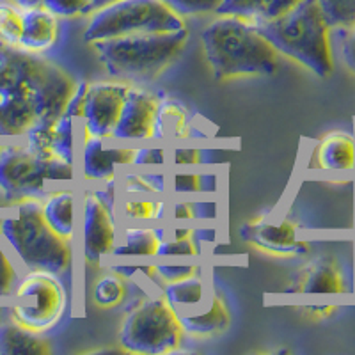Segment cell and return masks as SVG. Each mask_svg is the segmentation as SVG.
<instances>
[{"label": "cell", "mask_w": 355, "mask_h": 355, "mask_svg": "<svg viewBox=\"0 0 355 355\" xmlns=\"http://www.w3.org/2000/svg\"><path fill=\"white\" fill-rule=\"evenodd\" d=\"M75 85L46 57L0 41V137L25 135L59 119Z\"/></svg>", "instance_id": "1"}, {"label": "cell", "mask_w": 355, "mask_h": 355, "mask_svg": "<svg viewBox=\"0 0 355 355\" xmlns=\"http://www.w3.org/2000/svg\"><path fill=\"white\" fill-rule=\"evenodd\" d=\"M201 43L217 80L263 77L277 71L279 53L249 18L218 15L201 33Z\"/></svg>", "instance_id": "2"}, {"label": "cell", "mask_w": 355, "mask_h": 355, "mask_svg": "<svg viewBox=\"0 0 355 355\" xmlns=\"http://www.w3.org/2000/svg\"><path fill=\"white\" fill-rule=\"evenodd\" d=\"M258 31L281 55H286L318 77L334 69L331 50V25L318 0H302L283 17L254 20Z\"/></svg>", "instance_id": "3"}, {"label": "cell", "mask_w": 355, "mask_h": 355, "mask_svg": "<svg viewBox=\"0 0 355 355\" xmlns=\"http://www.w3.org/2000/svg\"><path fill=\"white\" fill-rule=\"evenodd\" d=\"M189 31L139 33L94 41L98 61L114 80L146 82L166 71L185 50Z\"/></svg>", "instance_id": "4"}, {"label": "cell", "mask_w": 355, "mask_h": 355, "mask_svg": "<svg viewBox=\"0 0 355 355\" xmlns=\"http://www.w3.org/2000/svg\"><path fill=\"white\" fill-rule=\"evenodd\" d=\"M17 206V217L0 220L2 239L28 270L62 274L71 261L68 240L59 236L44 220L37 199H27Z\"/></svg>", "instance_id": "5"}, {"label": "cell", "mask_w": 355, "mask_h": 355, "mask_svg": "<svg viewBox=\"0 0 355 355\" xmlns=\"http://www.w3.org/2000/svg\"><path fill=\"white\" fill-rule=\"evenodd\" d=\"M185 28L180 15L162 0H114L91 12L85 43L139 33H173Z\"/></svg>", "instance_id": "6"}, {"label": "cell", "mask_w": 355, "mask_h": 355, "mask_svg": "<svg viewBox=\"0 0 355 355\" xmlns=\"http://www.w3.org/2000/svg\"><path fill=\"white\" fill-rule=\"evenodd\" d=\"M71 164L46 160L28 148H0V202L18 205L44 196V183L52 180H71Z\"/></svg>", "instance_id": "7"}, {"label": "cell", "mask_w": 355, "mask_h": 355, "mask_svg": "<svg viewBox=\"0 0 355 355\" xmlns=\"http://www.w3.org/2000/svg\"><path fill=\"white\" fill-rule=\"evenodd\" d=\"M182 334V323L169 304L164 299H151L126 315L119 343L132 354H167L180 347Z\"/></svg>", "instance_id": "8"}, {"label": "cell", "mask_w": 355, "mask_h": 355, "mask_svg": "<svg viewBox=\"0 0 355 355\" xmlns=\"http://www.w3.org/2000/svg\"><path fill=\"white\" fill-rule=\"evenodd\" d=\"M17 304L9 309L11 320L34 332L52 329L64 313L66 293L55 274L31 270L17 284Z\"/></svg>", "instance_id": "9"}, {"label": "cell", "mask_w": 355, "mask_h": 355, "mask_svg": "<svg viewBox=\"0 0 355 355\" xmlns=\"http://www.w3.org/2000/svg\"><path fill=\"white\" fill-rule=\"evenodd\" d=\"M130 85L123 80L89 84L84 107V123L87 137H112L114 126L121 112Z\"/></svg>", "instance_id": "10"}, {"label": "cell", "mask_w": 355, "mask_h": 355, "mask_svg": "<svg viewBox=\"0 0 355 355\" xmlns=\"http://www.w3.org/2000/svg\"><path fill=\"white\" fill-rule=\"evenodd\" d=\"M157 94L130 85L121 112L114 126L112 139L116 141H137L153 137L155 116L158 109Z\"/></svg>", "instance_id": "11"}, {"label": "cell", "mask_w": 355, "mask_h": 355, "mask_svg": "<svg viewBox=\"0 0 355 355\" xmlns=\"http://www.w3.org/2000/svg\"><path fill=\"white\" fill-rule=\"evenodd\" d=\"M25 137L28 141L27 148L37 157L73 166V117L68 114H62L50 125L28 130Z\"/></svg>", "instance_id": "12"}, {"label": "cell", "mask_w": 355, "mask_h": 355, "mask_svg": "<svg viewBox=\"0 0 355 355\" xmlns=\"http://www.w3.org/2000/svg\"><path fill=\"white\" fill-rule=\"evenodd\" d=\"M114 224L107 208L98 196H87L84 206V250L89 263H96L101 256L114 249Z\"/></svg>", "instance_id": "13"}, {"label": "cell", "mask_w": 355, "mask_h": 355, "mask_svg": "<svg viewBox=\"0 0 355 355\" xmlns=\"http://www.w3.org/2000/svg\"><path fill=\"white\" fill-rule=\"evenodd\" d=\"M59 40V20L43 6L24 9L20 49L33 53L49 52Z\"/></svg>", "instance_id": "14"}, {"label": "cell", "mask_w": 355, "mask_h": 355, "mask_svg": "<svg viewBox=\"0 0 355 355\" xmlns=\"http://www.w3.org/2000/svg\"><path fill=\"white\" fill-rule=\"evenodd\" d=\"M250 240L259 249L277 256H293L307 252V245L297 236L293 222L283 220L279 224L258 222L250 226Z\"/></svg>", "instance_id": "15"}, {"label": "cell", "mask_w": 355, "mask_h": 355, "mask_svg": "<svg viewBox=\"0 0 355 355\" xmlns=\"http://www.w3.org/2000/svg\"><path fill=\"white\" fill-rule=\"evenodd\" d=\"M132 150L121 148H105L103 139L89 137L84 148V171L91 180H103L114 174L117 164L132 162Z\"/></svg>", "instance_id": "16"}, {"label": "cell", "mask_w": 355, "mask_h": 355, "mask_svg": "<svg viewBox=\"0 0 355 355\" xmlns=\"http://www.w3.org/2000/svg\"><path fill=\"white\" fill-rule=\"evenodd\" d=\"M164 300L169 304V307L176 313L178 318L196 315L201 309L208 307V304H205V291H202L201 279L196 277L194 274L167 283L166 288H164Z\"/></svg>", "instance_id": "17"}, {"label": "cell", "mask_w": 355, "mask_h": 355, "mask_svg": "<svg viewBox=\"0 0 355 355\" xmlns=\"http://www.w3.org/2000/svg\"><path fill=\"white\" fill-rule=\"evenodd\" d=\"M49 343L40 332L28 331L17 322H0V355H46Z\"/></svg>", "instance_id": "18"}, {"label": "cell", "mask_w": 355, "mask_h": 355, "mask_svg": "<svg viewBox=\"0 0 355 355\" xmlns=\"http://www.w3.org/2000/svg\"><path fill=\"white\" fill-rule=\"evenodd\" d=\"M318 166L327 171H348L355 166V141L345 132L329 133L316 151Z\"/></svg>", "instance_id": "19"}, {"label": "cell", "mask_w": 355, "mask_h": 355, "mask_svg": "<svg viewBox=\"0 0 355 355\" xmlns=\"http://www.w3.org/2000/svg\"><path fill=\"white\" fill-rule=\"evenodd\" d=\"M178 320L182 323L183 331L189 332L190 336H198V338H206V336H214L217 332L226 331L227 325H230L226 307L217 297H214L210 306L201 309L196 315L182 316Z\"/></svg>", "instance_id": "20"}, {"label": "cell", "mask_w": 355, "mask_h": 355, "mask_svg": "<svg viewBox=\"0 0 355 355\" xmlns=\"http://www.w3.org/2000/svg\"><path fill=\"white\" fill-rule=\"evenodd\" d=\"M44 220L64 240L73 236V194L71 192H55L41 202Z\"/></svg>", "instance_id": "21"}, {"label": "cell", "mask_w": 355, "mask_h": 355, "mask_svg": "<svg viewBox=\"0 0 355 355\" xmlns=\"http://www.w3.org/2000/svg\"><path fill=\"white\" fill-rule=\"evenodd\" d=\"M187 130V112L178 101L166 100L158 103L155 116L153 137H183Z\"/></svg>", "instance_id": "22"}, {"label": "cell", "mask_w": 355, "mask_h": 355, "mask_svg": "<svg viewBox=\"0 0 355 355\" xmlns=\"http://www.w3.org/2000/svg\"><path fill=\"white\" fill-rule=\"evenodd\" d=\"M302 291L306 293H339V291H343V277L334 263L323 259V261L315 263L306 272V277L302 281Z\"/></svg>", "instance_id": "23"}, {"label": "cell", "mask_w": 355, "mask_h": 355, "mask_svg": "<svg viewBox=\"0 0 355 355\" xmlns=\"http://www.w3.org/2000/svg\"><path fill=\"white\" fill-rule=\"evenodd\" d=\"M126 242L125 245L116 247L114 254L116 256H153L157 254L158 239L155 231L142 230V227H130L125 233Z\"/></svg>", "instance_id": "24"}, {"label": "cell", "mask_w": 355, "mask_h": 355, "mask_svg": "<svg viewBox=\"0 0 355 355\" xmlns=\"http://www.w3.org/2000/svg\"><path fill=\"white\" fill-rule=\"evenodd\" d=\"M24 31V8L9 0L0 2V41L18 46Z\"/></svg>", "instance_id": "25"}, {"label": "cell", "mask_w": 355, "mask_h": 355, "mask_svg": "<svg viewBox=\"0 0 355 355\" xmlns=\"http://www.w3.org/2000/svg\"><path fill=\"white\" fill-rule=\"evenodd\" d=\"M331 28L355 27V0H318Z\"/></svg>", "instance_id": "26"}, {"label": "cell", "mask_w": 355, "mask_h": 355, "mask_svg": "<svg viewBox=\"0 0 355 355\" xmlns=\"http://www.w3.org/2000/svg\"><path fill=\"white\" fill-rule=\"evenodd\" d=\"M272 0H222L217 15H236V17L259 20Z\"/></svg>", "instance_id": "27"}, {"label": "cell", "mask_w": 355, "mask_h": 355, "mask_svg": "<svg viewBox=\"0 0 355 355\" xmlns=\"http://www.w3.org/2000/svg\"><path fill=\"white\" fill-rule=\"evenodd\" d=\"M125 288L123 281L116 275H105L94 286V302L101 307H112L121 302Z\"/></svg>", "instance_id": "28"}, {"label": "cell", "mask_w": 355, "mask_h": 355, "mask_svg": "<svg viewBox=\"0 0 355 355\" xmlns=\"http://www.w3.org/2000/svg\"><path fill=\"white\" fill-rule=\"evenodd\" d=\"M162 2L182 18L217 12L218 6L222 4V0H162Z\"/></svg>", "instance_id": "29"}, {"label": "cell", "mask_w": 355, "mask_h": 355, "mask_svg": "<svg viewBox=\"0 0 355 355\" xmlns=\"http://www.w3.org/2000/svg\"><path fill=\"white\" fill-rule=\"evenodd\" d=\"M41 6L57 18H73L93 12V0H43Z\"/></svg>", "instance_id": "30"}, {"label": "cell", "mask_w": 355, "mask_h": 355, "mask_svg": "<svg viewBox=\"0 0 355 355\" xmlns=\"http://www.w3.org/2000/svg\"><path fill=\"white\" fill-rule=\"evenodd\" d=\"M198 252V247H196L194 240L190 236L185 239H166L160 240L157 245V256H192Z\"/></svg>", "instance_id": "31"}, {"label": "cell", "mask_w": 355, "mask_h": 355, "mask_svg": "<svg viewBox=\"0 0 355 355\" xmlns=\"http://www.w3.org/2000/svg\"><path fill=\"white\" fill-rule=\"evenodd\" d=\"M0 236H2V233H0ZM17 270H15L12 263L9 261L6 250L0 245V297H9L17 288Z\"/></svg>", "instance_id": "32"}, {"label": "cell", "mask_w": 355, "mask_h": 355, "mask_svg": "<svg viewBox=\"0 0 355 355\" xmlns=\"http://www.w3.org/2000/svg\"><path fill=\"white\" fill-rule=\"evenodd\" d=\"M87 91L89 84L87 82H77L75 89H73L71 96H69L68 103H66L64 114H68L69 117H82L84 116V107L85 100H87Z\"/></svg>", "instance_id": "33"}, {"label": "cell", "mask_w": 355, "mask_h": 355, "mask_svg": "<svg viewBox=\"0 0 355 355\" xmlns=\"http://www.w3.org/2000/svg\"><path fill=\"white\" fill-rule=\"evenodd\" d=\"M126 217L133 220H148L155 218V205L150 201H128L125 206Z\"/></svg>", "instance_id": "34"}, {"label": "cell", "mask_w": 355, "mask_h": 355, "mask_svg": "<svg viewBox=\"0 0 355 355\" xmlns=\"http://www.w3.org/2000/svg\"><path fill=\"white\" fill-rule=\"evenodd\" d=\"M300 2H302V0H272L259 20H274V18L277 17H283L288 11H291L295 6H299Z\"/></svg>", "instance_id": "35"}, {"label": "cell", "mask_w": 355, "mask_h": 355, "mask_svg": "<svg viewBox=\"0 0 355 355\" xmlns=\"http://www.w3.org/2000/svg\"><path fill=\"white\" fill-rule=\"evenodd\" d=\"M164 160H166V158H164V151L162 150L142 148V150H133V153H132V164H139V166H148V164H162Z\"/></svg>", "instance_id": "36"}, {"label": "cell", "mask_w": 355, "mask_h": 355, "mask_svg": "<svg viewBox=\"0 0 355 355\" xmlns=\"http://www.w3.org/2000/svg\"><path fill=\"white\" fill-rule=\"evenodd\" d=\"M341 53H343V61L347 68L355 75V27H352L347 36L343 37Z\"/></svg>", "instance_id": "37"}, {"label": "cell", "mask_w": 355, "mask_h": 355, "mask_svg": "<svg viewBox=\"0 0 355 355\" xmlns=\"http://www.w3.org/2000/svg\"><path fill=\"white\" fill-rule=\"evenodd\" d=\"M194 266H158L157 274L160 275L164 281L171 283V281L189 277V275L194 274Z\"/></svg>", "instance_id": "38"}, {"label": "cell", "mask_w": 355, "mask_h": 355, "mask_svg": "<svg viewBox=\"0 0 355 355\" xmlns=\"http://www.w3.org/2000/svg\"><path fill=\"white\" fill-rule=\"evenodd\" d=\"M174 189L178 192H196V190H199V176H192V174L176 176V180H174Z\"/></svg>", "instance_id": "39"}, {"label": "cell", "mask_w": 355, "mask_h": 355, "mask_svg": "<svg viewBox=\"0 0 355 355\" xmlns=\"http://www.w3.org/2000/svg\"><path fill=\"white\" fill-rule=\"evenodd\" d=\"M126 190H128V192H151L144 178L137 176H130L128 180H126Z\"/></svg>", "instance_id": "40"}, {"label": "cell", "mask_w": 355, "mask_h": 355, "mask_svg": "<svg viewBox=\"0 0 355 355\" xmlns=\"http://www.w3.org/2000/svg\"><path fill=\"white\" fill-rule=\"evenodd\" d=\"M198 151H192V150H180L176 151V157H174V160H176V164H194V162H198Z\"/></svg>", "instance_id": "41"}, {"label": "cell", "mask_w": 355, "mask_h": 355, "mask_svg": "<svg viewBox=\"0 0 355 355\" xmlns=\"http://www.w3.org/2000/svg\"><path fill=\"white\" fill-rule=\"evenodd\" d=\"M146 183L150 187L151 192H164V178L158 174H151V176H144Z\"/></svg>", "instance_id": "42"}, {"label": "cell", "mask_w": 355, "mask_h": 355, "mask_svg": "<svg viewBox=\"0 0 355 355\" xmlns=\"http://www.w3.org/2000/svg\"><path fill=\"white\" fill-rule=\"evenodd\" d=\"M174 217L176 218H194V208L189 205L174 206Z\"/></svg>", "instance_id": "43"}, {"label": "cell", "mask_w": 355, "mask_h": 355, "mask_svg": "<svg viewBox=\"0 0 355 355\" xmlns=\"http://www.w3.org/2000/svg\"><path fill=\"white\" fill-rule=\"evenodd\" d=\"M12 4L20 6V8L27 9V8H36V6L43 4V0H9Z\"/></svg>", "instance_id": "44"}, {"label": "cell", "mask_w": 355, "mask_h": 355, "mask_svg": "<svg viewBox=\"0 0 355 355\" xmlns=\"http://www.w3.org/2000/svg\"><path fill=\"white\" fill-rule=\"evenodd\" d=\"M110 2H114V0H94L93 2V11H96V9L103 8V6L110 4Z\"/></svg>", "instance_id": "45"}, {"label": "cell", "mask_w": 355, "mask_h": 355, "mask_svg": "<svg viewBox=\"0 0 355 355\" xmlns=\"http://www.w3.org/2000/svg\"><path fill=\"white\" fill-rule=\"evenodd\" d=\"M0 311H2V309H0Z\"/></svg>", "instance_id": "46"}, {"label": "cell", "mask_w": 355, "mask_h": 355, "mask_svg": "<svg viewBox=\"0 0 355 355\" xmlns=\"http://www.w3.org/2000/svg\"><path fill=\"white\" fill-rule=\"evenodd\" d=\"M93 2H94V0H93Z\"/></svg>", "instance_id": "47"}]
</instances>
